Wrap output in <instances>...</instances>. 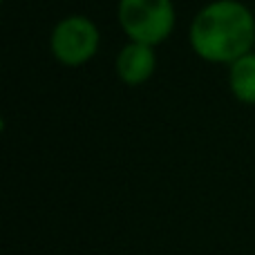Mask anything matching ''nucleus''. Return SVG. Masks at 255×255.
<instances>
[{
	"label": "nucleus",
	"mask_w": 255,
	"mask_h": 255,
	"mask_svg": "<svg viewBox=\"0 0 255 255\" xmlns=\"http://www.w3.org/2000/svg\"><path fill=\"white\" fill-rule=\"evenodd\" d=\"M188 40L202 61L233 65L255 45V16L240 0H213L193 18Z\"/></svg>",
	"instance_id": "1"
},
{
	"label": "nucleus",
	"mask_w": 255,
	"mask_h": 255,
	"mask_svg": "<svg viewBox=\"0 0 255 255\" xmlns=\"http://www.w3.org/2000/svg\"><path fill=\"white\" fill-rule=\"evenodd\" d=\"M117 18L130 40L154 47L175 29V4L172 0H119Z\"/></svg>",
	"instance_id": "2"
},
{
	"label": "nucleus",
	"mask_w": 255,
	"mask_h": 255,
	"mask_svg": "<svg viewBox=\"0 0 255 255\" xmlns=\"http://www.w3.org/2000/svg\"><path fill=\"white\" fill-rule=\"evenodd\" d=\"M99 43H101V34L94 20L74 13L56 22L49 38V49L61 65L79 67L97 56Z\"/></svg>",
	"instance_id": "3"
},
{
	"label": "nucleus",
	"mask_w": 255,
	"mask_h": 255,
	"mask_svg": "<svg viewBox=\"0 0 255 255\" xmlns=\"http://www.w3.org/2000/svg\"><path fill=\"white\" fill-rule=\"evenodd\" d=\"M157 67V56L150 45L143 43H130L117 56V74L126 85H141L154 74Z\"/></svg>",
	"instance_id": "4"
},
{
	"label": "nucleus",
	"mask_w": 255,
	"mask_h": 255,
	"mask_svg": "<svg viewBox=\"0 0 255 255\" xmlns=\"http://www.w3.org/2000/svg\"><path fill=\"white\" fill-rule=\"evenodd\" d=\"M229 85L238 101L249 103V106L255 103V54L253 52L238 58V61L231 65Z\"/></svg>",
	"instance_id": "5"
}]
</instances>
